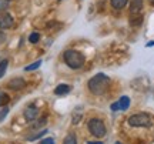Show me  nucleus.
<instances>
[{
    "instance_id": "nucleus-1",
    "label": "nucleus",
    "mask_w": 154,
    "mask_h": 144,
    "mask_svg": "<svg viewBox=\"0 0 154 144\" xmlns=\"http://www.w3.org/2000/svg\"><path fill=\"white\" fill-rule=\"evenodd\" d=\"M110 84H111L110 77L103 74V73H99V74L93 76L88 80V90L94 96H101L109 90Z\"/></svg>"
},
{
    "instance_id": "nucleus-2",
    "label": "nucleus",
    "mask_w": 154,
    "mask_h": 144,
    "mask_svg": "<svg viewBox=\"0 0 154 144\" xmlns=\"http://www.w3.org/2000/svg\"><path fill=\"white\" fill-rule=\"evenodd\" d=\"M63 59H64L67 66L73 70H79L84 64V56L77 50H66L63 53Z\"/></svg>"
},
{
    "instance_id": "nucleus-3",
    "label": "nucleus",
    "mask_w": 154,
    "mask_h": 144,
    "mask_svg": "<svg viewBox=\"0 0 154 144\" xmlns=\"http://www.w3.org/2000/svg\"><path fill=\"white\" fill-rule=\"evenodd\" d=\"M128 124L131 127H151V117L146 113H138L128 117Z\"/></svg>"
},
{
    "instance_id": "nucleus-4",
    "label": "nucleus",
    "mask_w": 154,
    "mask_h": 144,
    "mask_svg": "<svg viewBox=\"0 0 154 144\" xmlns=\"http://www.w3.org/2000/svg\"><path fill=\"white\" fill-rule=\"evenodd\" d=\"M88 131H90V134H93L94 137L101 139V137L106 136L107 128H106L104 123L101 121V120H99V118H91V120L88 121Z\"/></svg>"
},
{
    "instance_id": "nucleus-5",
    "label": "nucleus",
    "mask_w": 154,
    "mask_h": 144,
    "mask_svg": "<svg viewBox=\"0 0 154 144\" xmlns=\"http://www.w3.org/2000/svg\"><path fill=\"white\" fill-rule=\"evenodd\" d=\"M128 107H130V99H128L127 96L120 97L117 103H113V104L110 106V109L113 111H119V110H120V111H126Z\"/></svg>"
},
{
    "instance_id": "nucleus-6",
    "label": "nucleus",
    "mask_w": 154,
    "mask_h": 144,
    "mask_svg": "<svg viewBox=\"0 0 154 144\" xmlns=\"http://www.w3.org/2000/svg\"><path fill=\"white\" fill-rule=\"evenodd\" d=\"M14 20L7 11H0V27L2 29H10L13 27Z\"/></svg>"
},
{
    "instance_id": "nucleus-7",
    "label": "nucleus",
    "mask_w": 154,
    "mask_h": 144,
    "mask_svg": "<svg viewBox=\"0 0 154 144\" xmlns=\"http://www.w3.org/2000/svg\"><path fill=\"white\" fill-rule=\"evenodd\" d=\"M7 87L10 90H22L26 87V81H24L22 77H14L7 83Z\"/></svg>"
},
{
    "instance_id": "nucleus-8",
    "label": "nucleus",
    "mask_w": 154,
    "mask_h": 144,
    "mask_svg": "<svg viewBox=\"0 0 154 144\" xmlns=\"http://www.w3.org/2000/svg\"><path fill=\"white\" fill-rule=\"evenodd\" d=\"M38 116V109L36 106H29L27 109L24 110V118L27 120V121H33L34 118Z\"/></svg>"
},
{
    "instance_id": "nucleus-9",
    "label": "nucleus",
    "mask_w": 154,
    "mask_h": 144,
    "mask_svg": "<svg viewBox=\"0 0 154 144\" xmlns=\"http://www.w3.org/2000/svg\"><path fill=\"white\" fill-rule=\"evenodd\" d=\"M70 91H72V86H70V84H59L54 89V94L64 96V94H69Z\"/></svg>"
},
{
    "instance_id": "nucleus-10",
    "label": "nucleus",
    "mask_w": 154,
    "mask_h": 144,
    "mask_svg": "<svg viewBox=\"0 0 154 144\" xmlns=\"http://www.w3.org/2000/svg\"><path fill=\"white\" fill-rule=\"evenodd\" d=\"M130 9H131V13L136 14L143 9V0H131L130 2Z\"/></svg>"
},
{
    "instance_id": "nucleus-11",
    "label": "nucleus",
    "mask_w": 154,
    "mask_h": 144,
    "mask_svg": "<svg viewBox=\"0 0 154 144\" xmlns=\"http://www.w3.org/2000/svg\"><path fill=\"white\" fill-rule=\"evenodd\" d=\"M127 5V0H111V6L117 9V10H120L123 7H126Z\"/></svg>"
},
{
    "instance_id": "nucleus-12",
    "label": "nucleus",
    "mask_w": 154,
    "mask_h": 144,
    "mask_svg": "<svg viewBox=\"0 0 154 144\" xmlns=\"http://www.w3.org/2000/svg\"><path fill=\"white\" fill-rule=\"evenodd\" d=\"M63 144H77V139L74 134H67L66 139L63 140Z\"/></svg>"
},
{
    "instance_id": "nucleus-13",
    "label": "nucleus",
    "mask_w": 154,
    "mask_h": 144,
    "mask_svg": "<svg viewBox=\"0 0 154 144\" xmlns=\"http://www.w3.org/2000/svg\"><path fill=\"white\" fill-rule=\"evenodd\" d=\"M40 66H42V60H37V61H34V63H32L30 66H26L24 67V70H26V72H32V70L38 69Z\"/></svg>"
},
{
    "instance_id": "nucleus-14",
    "label": "nucleus",
    "mask_w": 154,
    "mask_h": 144,
    "mask_svg": "<svg viewBox=\"0 0 154 144\" xmlns=\"http://www.w3.org/2000/svg\"><path fill=\"white\" fill-rule=\"evenodd\" d=\"M7 66H9V61H7V60H2V61H0V78L5 76L6 70H7Z\"/></svg>"
},
{
    "instance_id": "nucleus-15",
    "label": "nucleus",
    "mask_w": 154,
    "mask_h": 144,
    "mask_svg": "<svg viewBox=\"0 0 154 144\" xmlns=\"http://www.w3.org/2000/svg\"><path fill=\"white\" fill-rule=\"evenodd\" d=\"M9 100H10V97L7 96V93H5V91H0V107L2 106H5L9 103Z\"/></svg>"
},
{
    "instance_id": "nucleus-16",
    "label": "nucleus",
    "mask_w": 154,
    "mask_h": 144,
    "mask_svg": "<svg viewBox=\"0 0 154 144\" xmlns=\"http://www.w3.org/2000/svg\"><path fill=\"white\" fill-rule=\"evenodd\" d=\"M47 133V130H43V131H38V133H36L34 136H29L27 137V140L29 141H34V140H37V139H40L42 136H44V134Z\"/></svg>"
},
{
    "instance_id": "nucleus-17",
    "label": "nucleus",
    "mask_w": 154,
    "mask_h": 144,
    "mask_svg": "<svg viewBox=\"0 0 154 144\" xmlns=\"http://www.w3.org/2000/svg\"><path fill=\"white\" fill-rule=\"evenodd\" d=\"M38 39H40V34L37 33V32H34V33H32L30 34V36H29V41H30V43H37L38 41Z\"/></svg>"
},
{
    "instance_id": "nucleus-18",
    "label": "nucleus",
    "mask_w": 154,
    "mask_h": 144,
    "mask_svg": "<svg viewBox=\"0 0 154 144\" xmlns=\"http://www.w3.org/2000/svg\"><path fill=\"white\" fill-rule=\"evenodd\" d=\"M9 9V0H0V11H6Z\"/></svg>"
},
{
    "instance_id": "nucleus-19",
    "label": "nucleus",
    "mask_w": 154,
    "mask_h": 144,
    "mask_svg": "<svg viewBox=\"0 0 154 144\" xmlns=\"http://www.w3.org/2000/svg\"><path fill=\"white\" fill-rule=\"evenodd\" d=\"M9 114V107H3L2 110H0V121L2 120H5V117Z\"/></svg>"
},
{
    "instance_id": "nucleus-20",
    "label": "nucleus",
    "mask_w": 154,
    "mask_h": 144,
    "mask_svg": "<svg viewBox=\"0 0 154 144\" xmlns=\"http://www.w3.org/2000/svg\"><path fill=\"white\" fill-rule=\"evenodd\" d=\"M46 121H47V120H46V117H43V118H40V120L37 121V124H34V127H36V128L42 127V126H44V124H46Z\"/></svg>"
},
{
    "instance_id": "nucleus-21",
    "label": "nucleus",
    "mask_w": 154,
    "mask_h": 144,
    "mask_svg": "<svg viewBox=\"0 0 154 144\" xmlns=\"http://www.w3.org/2000/svg\"><path fill=\"white\" fill-rule=\"evenodd\" d=\"M40 144H54V140L53 139H44Z\"/></svg>"
},
{
    "instance_id": "nucleus-22",
    "label": "nucleus",
    "mask_w": 154,
    "mask_h": 144,
    "mask_svg": "<svg viewBox=\"0 0 154 144\" xmlns=\"http://www.w3.org/2000/svg\"><path fill=\"white\" fill-rule=\"evenodd\" d=\"M87 144H104V143H101V141H87Z\"/></svg>"
},
{
    "instance_id": "nucleus-23",
    "label": "nucleus",
    "mask_w": 154,
    "mask_h": 144,
    "mask_svg": "<svg viewBox=\"0 0 154 144\" xmlns=\"http://www.w3.org/2000/svg\"><path fill=\"white\" fill-rule=\"evenodd\" d=\"M3 40H5V34H3V33H2V32H0V43H2Z\"/></svg>"
},
{
    "instance_id": "nucleus-24",
    "label": "nucleus",
    "mask_w": 154,
    "mask_h": 144,
    "mask_svg": "<svg viewBox=\"0 0 154 144\" xmlns=\"http://www.w3.org/2000/svg\"><path fill=\"white\" fill-rule=\"evenodd\" d=\"M150 3H151V5H154V0H149Z\"/></svg>"
},
{
    "instance_id": "nucleus-25",
    "label": "nucleus",
    "mask_w": 154,
    "mask_h": 144,
    "mask_svg": "<svg viewBox=\"0 0 154 144\" xmlns=\"http://www.w3.org/2000/svg\"><path fill=\"white\" fill-rule=\"evenodd\" d=\"M116 144H121V143H120V141H117V143H116Z\"/></svg>"
}]
</instances>
